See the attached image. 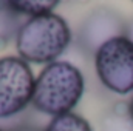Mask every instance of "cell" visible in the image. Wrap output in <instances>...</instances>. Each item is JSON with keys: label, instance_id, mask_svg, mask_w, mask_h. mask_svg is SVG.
<instances>
[{"label": "cell", "instance_id": "10", "mask_svg": "<svg viewBox=\"0 0 133 131\" xmlns=\"http://www.w3.org/2000/svg\"><path fill=\"white\" fill-rule=\"evenodd\" d=\"M124 35L133 43V19L127 23V26H125V34H124Z\"/></svg>", "mask_w": 133, "mask_h": 131}, {"label": "cell", "instance_id": "7", "mask_svg": "<svg viewBox=\"0 0 133 131\" xmlns=\"http://www.w3.org/2000/svg\"><path fill=\"white\" fill-rule=\"evenodd\" d=\"M8 3L20 17L26 16L28 19L54 12L59 5L57 0H11Z\"/></svg>", "mask_w": 133, "mask_h": 131}, {"label": "cell", "instance_id": "4", "mask_svg": "<svg viewBox=\"0 0 133 131\" xmlns=\"http://www.w3.org/2000/svg\"><path fill=\"white\" fill-rule=\"evenodd\" d=\"M34 76L31 65L19 56L0 57V119L22 113L33 100Z\"/></svg>", "mask_w": 133, "mask_h": 131}, {"label": "cell", "instance_id": "13", "mask_svg": "<svg viewBox=\"0 0 133 131\" xmlns=\"http://www.w3.org/2000/svg\"><path fill=\"white\" fill-rule=\"evenodd\" d=\"M0 131H3V130H2V128H0Z\"/></svg>", "mask_w": 133, "mask_h": 131}, {"label": "cell", "instance_id": "5", "mask_svg": "<svg viewBox=\"0 0 133 131\" xmlns=\"http://www.w3.org/2000/svg\"><path fill=\"white\" fill-rule=\"evenodd\" d=\"M125 26L127 23L118 12L99 8L82 22L79 30V45L84 51L96 54L104 43L118 35H124Z\"/></svg>", "mask_w": 133, "mask_h": 131}, {"label": "cell", "instance_id": "3", "mask_svg": "<svg viewBox=\"0 0 133 131\" xmlns=\"http://www.w3.org/2000/svg\"><path fill=\"white\" fill-rule=\"evenodd\" d=\"M95 68L101 83L116 93H133V43L118 35L104 43L95 54Z\"/></svg>", "mask_w": 133, "mask_h": 131}, {"label": "cell", "instance_id": "6", "mask_svg": "<svg viewBox=\"0 0 133 131\" xmlns=\"http://www.w3.org/2000/svg\"><path fill=\"white\" fill-rule=\"evenodd\" d=\"M102 131H133L129 103H116L102 119Z\"/></svg>", "mask_w": 133, "mask_h": 131}, {"label": "cell", "instance_id": "9", "mask_svg": "<svg viewBox=\"0 0 133 131\" xmlns=\"http://www.w3.org/2000/svg\"><path fill=\"white\" fill-rule=\"evenodd\" d=\"M43 131H93V128L85 117L71 111L53 117Z\"/></svg>", "mask_w": 133, "mask_h": 131}, {"label": "cell", "instance_id": "11", "mask_svg": "<svg viewBox=\"0 0 133 131\" xmlns=\"http://www.w3.org/2000/svg\"><path fill=\"white\" fill-rule=\"evenodd\" d=\"M11 131H43V130H39L36 127H30V125H23V127H19V128H14Z\"/></svg>", "mask_w": 133, "mask_h": 131}, {"label": "cell", "instance_id": "12", "mask_svg": "<svg viewBox=\"0 0 133 131\" xmlns=\"http://www.w3.org/2000/svg\"><path fill=\"white\" fill-rule=\"evenodd\" d=\"M129 111H130V116H132V119H133V96H132L130 103H129Z\"/></svg>", "mask_w": 133, "mask_h": 131}, {"label": "cell", "instance_id": "8", "mask_svg": "<svg viewBox=\"0 0 133 131\" xmlns=\"http://www.w3.org/2000/svg\"><path fill=\"white\" fill-rule=\"evenodd\" d=\"M20 25V16L8 2H0V45H6L11 39H16Z\"/></svg>", "mask_w": 133, "mask_h": 131}, {"label": "cell", "instance_id": "2", "mask_svg": "<svg viewBox=\"0 0 133 131\" xmlns=\"http://www.w3.org/2000/svg\"><path fill=\"white\" fill-rule=\"evenodd\" d=\"M14 42L20 59L30 65H48L65 53L71 43V30L62 16L50 12L22 22Z\"/></svg>", "mask_w": 133, "mask_h": 131}, {"label": "cell", "instance_id": "1", "mask_svg": "<svg viewBox=\"0 0 133 131\" xmlns=\"http://www.w3.org/2000/svg\"><path fill=\"white\" fill-rule=\"evenodd\" d=\"M85 91L81 69L66 60L45 65L36 76L31 105L51 117L71 113Z\"/></svg>", "mask_w": 133, "mask_h": 131}]
</instances>
